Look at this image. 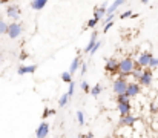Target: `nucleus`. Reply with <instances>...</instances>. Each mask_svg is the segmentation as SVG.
Masks as SVG:
<instances>
[{
    "mask_svg": "<svg viewBox=\"0 0 158 138\" xmlns=\"http://www.w3.org/2000/svg\"><path fill=\"white\" fill-rule=\"evenodd\" d=\"M127 95L132 98V97H137V95H140V92H141V85L138 83V82H129V86H127Z\"/></svg>",
    "mask_w": 158,
    "mask_h": 138,
    "instance_id": "nucleus-7",
    "label": "nucleus"
},
{
    "mask_svg": "<svg viewBox=\"0 0 158 138\" xmlns=\"http://www.w3.org/2000/svg\"><path fill=\"white\" fill-rule=\"evenodd\" d=\"M29 5H31V8L34 11H40V9H43L48 5V0H31Z\"/></svg>",
    "mask_w": 158,
    "mask_h": 138,
    "instance_id": "nucleus-14",
    "label": "nucleus"
},
{
    "mask_svg": "<svg viewBox=\"0 0 158 138\" xmlns=\"http://www.w3.org/2000/svg\"><path fill=\"white\" fill-rule=\"evenodd\" d=\"M117 109H118V114L121 117H124V115L131 114V103H120Z\"/></svg>",
    "mask_w": 158,
    "mask_h": 138,
    "instance_id": "nucleus-15",
    "label": "nucleus"
},
{
    "mask_svg": "<svg viewBox=\"0 0 158 138\" xmlns=\"http://www.w3.org/2000/svg\"><path fill=\"white\" fill-rule=\"evenodd\" d=\"M98 19H95V17H92V19H89L88 20V28H95L97 25H98Z\"/></svg>",
    "mask_w": 158,
    "mask_h": 138,
    "instance_id": "nucleus-24",
    "label": "nucleus"
},
{
    "mask_svg": "<svg viewBox=\"0 0 158 138\" xmlns=\"http://www.w3.org/2000/svg\"><path fill=\"white\" fill-rule=\"evenodd\" d=\"M151 0H141V3H149Z\"/></svg>",
    "mask_w": 158,
    "mask_h": 138,
    "instance_id": "nucleus-35",
    "label": "nucleus"
},
{
    "mask_svg": "<svg viewBox=\"0 0 158 138\" xmlns=\"http://www.w3.org/2000/svg\"><path fill=\"white\" fill-rule=\"evenodd\" d=\"M137 121H138V118H137V117H134V115L127 114V115L121 117V120H120V124H123V126H127V128H131V126H134V124H135Z\"/></svg>",
    "mask_w": 158,
    "mask_h": 138,
    "instance_id": "nucleus-11",
    "label": "nucleus"
},
{
    "mask_svg": "<svg viewBox=\"0 0 158 138\" xmlns=\"http://www.w3.org/2000/svg\"><path fill=\"white\" fill-rule=\"evenodd\" d=\"M77 123L80 126L85 124V114H83V111H77Z\"/></svg>",
    "mask_w": 158,
    "mask_h": 138,
    "instance_id": "nucleus-22",
    "label": "nucleus"
},
{
    "mask_svg": "<svg viewBox=\"0 0 158 138\" xmlns=\"http://www.w3.org/2000/svg\"><path fill=\"white\" fill-rule=\"evenodd\" d=\"M152 54L151 52H141L138 57H137V66H141V68H149V63L152 60Z\"/></svg>",
    "mask_w": 158,
    "mask_h": 138,
    "instance_id": "nucleus-4",
    "label": "nucleus"
},
{
    "mask_svg": "<svg viewBox=\"0 0 158 138\" xmlns=\"http://www.w3.org/2000/svg\"><path fill=\"white\" fill-rule=\"evenodd\" d=\"M149 68L151 69H157L158 68V57H152L151 63H149Z\"/></svg>",
    "mask_w": 158,
    "mask_h": 138,
    "instance_id": "nucleus-26",
    "label": "nucleus"
},
{
    "mask_svg": "<svg viewBox=\"0 0 158 138\" xmlns=\"http://www.w3.org/2000/svg\"><path fill=\"white\" fill-rule=\"evenodd\" d=\"M80 69H81V71H80V72H81V75H85V74L88 72V65H86V63H81Z\"/></svg>",
    "mask_w": 158,
    "mask_h": 138,
    "instance_id": "nucleus-32",
    "label": "nucleus"
},
{
    "mask_svg": "<svg viewBox=\"0 0 158 138\" xmlns=\"http://www.w3.org/2000/svg\"><path fill=\"white\" fill-rule=\"evenodd\" d=\"M6 15H8L11 20L19 22V19H20V8H19V6H8V8H6Z\"/></svg>",
    "mask_w": 158,
    "mask_h": 138,
    "instance_id": "nucleus-8",
    "label": "nucleus"
},
{
    "mask_svg": "<svg viewBox=\"0 0 158 138\" xmlns=\"http://www.w3.org/2000/svg\"><path fill=\"white\" fill-rule=\"evenodd\" d=\"M54 114H55V111H54V109H49V107H46V109H45V112H43V120H46V118H48L49 115H54Z\"/></svg>",
    "mask_w": 158,
    "mask_h": 138,
    "instance_id": "nucleus-28",
    "label": "nucleus"
},
{
    "mask_svg": "<svg viewBox=\"0 0 158 138\" xmlns=\"http://www.w3.org/2000/svg\"><path fill=\"white\" fill-rule=\"evenodd\" d=\"M135 65H137V61H134L131 57H126V58L120 60L118 61V77L127 78V75H131L132 71L135 69Z\"/></svg>",
    "mask_w": 158,
    "mask_h": 138,
    "instance_id": "nucleus-1",
    "label": "nucleus"
},
{
    "mask_svg": "<svg viewBox=\"0 0 158 138\" xmlns=\"http://www.w3.org/2000/svg\"><path fill=\"white\" fill-rule=\"evenodd\" d=\"M68 94H69L71 97L75 94V83H74V82H71V83H69V89H68Z\"/></svg>",
    "mask_w": 158,
    "mask_h": 138,
    "instance_id": "nucleus-30",
    "label": "nucleus"
},
{
    "mask_svg": "<svg viewBox=\"0 0 158 138\" xmlns=\"http://www.w3.org/2000/svg\"><path fill=\"white\" fill-rule=\"evenodd\" d=\"M69 98H71V95H69L68 92H64V94H63V95L60 97V100H58V106H60V107H64V106L68 104Z\"/></svg>",
    "mask_w": 158,
    "mask_h": 138,
    "instance_id": "nucleus-20",
    "label": "nucleus"
},
{
    "mask_svg": "<svg viewBox=\"0 0 158 138\" xmlns=\"http://www.w3.org/2000/svg\"><path fill=\"white\" fill-rule=\"evenodd\" d=\"M8 23L6 22H3V20H0V34H8Z\"/></svg>",
    "mask_w": 158,
    "mask_h": 138,
    "instance_id": "nucleus-23",
    "label": "nucleus"
},
{
    "mask_svg": "<svg viewBox=\"0 0 158 138\" xmlns=\"http://www.w3.org/2000/svg\"><path fill=\"white\" fill-rule=\"evenodd\" d=\"M49 135V124L48 121H42L35 129V138H46Z\"/></svg>",
    "mask_w": 158,
    "mask_h": 138,
    "instance_id": "nucleus-5",
    "label": "nucleus"
},
{
    "mask_svg": "<svg viewBox=\"0 0 158 138\" xmlns=\"http://www.w3.org/2000/svg\"><path fill=\"white\" fill-rule=\"evenodd\" d=\"M105 69L109 74H118V61L115 58H107Z\"/></svg>",
    "mask_w": 158,
    "mask_h": 138,
    "instance_id": "nucleus-9",
    "label": "nucleus"
},
{
    "mask_svg": "<svg viewBox=\"0 0 158 138\" xmlns=\"http://www.w3.org/2000/svg\"><path fill=\"white\" fill-rule=\"evenodd\" d=\"M129 101H131V97L127 95V92L117 95V103H118V104H120V103H129Z\"/></svg>",
    "mask_w": 158,
    "mask_h": 138,
    "instance_id": "nucleus-19",
    "label": "nucleus"
},
{
    "mask_svg": "<svg viewBox=\"0 0 158 138\" xmlns=\"http://www.w3.org/2000/svg\"><path fill=\"white\" fill-rule=\"evenodd\" d=\"M143 72H144V68H141V66H137V68L132 71V74H131V75L134 77V80H137V82H138V80L141 78Z\"/></svg>",
    "mask_w": 158,
    "mask_h": 138,
    "instance_id": "nucleus-17",
    "label": "nucleus"
},
{
    "mask_svg": "<svg viewBox=\"0 0 158 138\" xmlns=\"http://www.w3.org/2000/svg\"><path fill=\"white\" fill-rule=\"evenodd\" d=\"M80 88H81V91H83V92H89V91H91V88H89V83H88V82H85V80L80 83Z\"/></svg>",
    "mask_w": 158,
    "mask_h": 138,
    "instance_id": "nucleus-27",
    "label": "nucleus"
},
{
    "mask_svg": "<svg viewBox=\"0 0 158 138\" xmlns=\"http://www.w3.org/2000/svg\"><path fill=\"white\" fill-rule=\"evenodd\" d=\"M97 36H98V32H97V31H94V32H92V36H91V39H89V43L85 46V49H83V52H85V54H91L92 48H94L95 43L98 42V40H97Z\"/></svg>",
    "mask_w": 158,
    "mask_h": 138,
    "instance_id": "nucleus-12",
    "label": "nucleus"
},
{
    "mask_svg": "<svg viewBox=\"0 0 158 138\" xmlns=\"http://www.w3.org/2000/svg\"><path fill=\"white\" fill-rule=\"evenodd\" d=\"M60 77H61V80H63L64 83H68V85L72 82V74H71V71H64V72H61Z\"/></svg>",
    "mask_w": 158,
    "mask_h": 138,
    "instance_id": "nucleus-21",
    "label": "nucleus"
},
{
    "mask_svg": "<svg viewBox=\"0 0 158 138\" xmlns=\"http://www.w3.org/2000/svg\"><path fill=\"white\" fill-rule=\"evenodd\" d=\"M8 2H12V0H0V3H8Z\"/></svg>",
    "mask_w": 158,
    "mask_h": 138,
    "instance_id": "nucleus-34",
    "label": "nucleus"
},
{
    "mask_svg": "<svg viewBox=\"0 0 158 138\" xmlns=\"http://www.w3.org/2000/svg\"><path fill=\"white\" fill-rule=\"evenodd\" d=\"M132 14H134V12H132V9H127V11H124V12H121V14H120V19H121V20H124V19H127V17H132Z\"/></svg>",
    "mask_w": 158,
    "mask_h": 138,
    "instance_id": "nucleus-25",
    "label": "nucleus"
},
{
    "mask_svg": "<svg viewBox=\"0 0 158 138\" xmlns=\"http://www.w3.org/2000/svg\"><path fill=\"white\" fill-rule=\"evenodd\" d=\"M78 138H83V135H80V137H78Z\"/></svg>",
    "mask_w": 158,
    "mask_h": 138,
    "instance_id": "nucleus-38",
    "label": "nucleus"
},
{
    "mask_svg": "<svg viewBox=\"0 0 158 138\" xmlns=\"http://www.w3.org/2000/svg\"><path fill=\"white\" fill-rule=\"evenodd\" d=\"M22 32H23L22 23H19V22L9 23V26H8V37L9 39H19L22 36Z\"/></svg>",
    "mask_w": 158,
    "mask_h": 138,
    "instance_id": "nucleus-3",
    "label": "nucleus"
},
{
    "mask_svg": "<svg viewBox=\"0 0 158 138\" xmlns=\"http://www.w3.org/2000/svg\"><path fill=\"white\" fill-rule=\"evenodd\" d=\"M37 71V65H28V66H20L17 74L19 75H26V74H34Z\"/></svg>",
    "mask_w": 158,
    "mask_h": 138,
    "instance_id": "nucleus-13",
    "label": "nucleus"
},
{
    "mask_svg": "<svg viewBox=\"0 0 158 138\" xmlns=\"http://www.w3.org/2000/svg\"><path fill=\"white\" fill-rule=\"evenodd\" d=\"M0 63H2V55H0Z\"/></svg>",
    "mask_w": 158,
    "mask_h": 138,
    "instance_id": "nucleus-37",
    "label": "nucleus"
},
{
    "mask_svg": "<svg viewBox=\"0 0 158 138\" xmlns=\"http://www.w3.org/2000/svg\"><path fill=\"white\" fill-rule=\"evenodd\" d=\"M83 138H92V134L89 132V134H86V135H83Z\"/></svg>",
    "mask_w": 158,
    "mask_h": 138,
    "instance_id": "nucleus-33",
    "label": "nucleus"
},
{
    "mask_svg": "<svg viewBox=\"0 0 158 138\" xmlns=\"http://www.w3.org/2000/svg\"><path fill=\"white\" fill-rule=\"evenodd\" d=\"M102 45H103V42H100V40H98V42L95 43V46L92 48V51H91V55H95V52H97V51L102 48Z\"/></svg>",
    "mask_w": 158,
    "mask_h": 138,
    "instance_id": "nucleus-29",
    "label": "nucleus"
},
{
    "mask_svg": "<svg viewBox=\"0 0 158 138\" xmlns=\"http://www.w3.org/2000/svg\"><path fill=\"white\" fill-rule=\"evenodd\" d=\"M112 26H114V22H112V20H110V22H106L105 26H103V32H107Z\"/></svg>",
    "mask_w": 158,
    "mask_h": 138,
    "instance_id": "nucleus-31",
    "label": "nucleus"
},
{
    "mask_svg": "<svg viewBox=\"0 0 158 138\" xmlns=\"http://www.w3.org/2000/svg\"><path fill=\"white\" fill-rule=\"evenodd\" d=\"M152 80H154V74H152V71L149 68V69H144V72H143L141 78L138 80V83L141 86H151L152 85Z\"/></svg>",
    "mask_w": 158,
    "mask_h": 138,
    "instance_id": "nucleus-6",
    "label": "nucleus"
},
{
    "mask_svg": "<svg viewBox=\"0 0 158 138\" xmlns=\"http://www.w3.org/2000/svg\"><path fill=\"white\" fill-rule=\"evenodd\" d=\"M81 66V61H80V57L77 55L74 60H72V63H71V66H69V71H71V74L74 75L77 71H78V68Z\"/></svg>",
    "mask_w": 158,
    "mask_h": 138,
    "instance_id": "nucleus-16",
    "label": "nucleus"
},
{
    "mask_svg": "<svg viewBox=\"0 0 158 138\" xmlns=\"http://www.w3.org/2000/svg\"><path fill=\"white\" fill-rule=\"evenodd\" d=\"M106 15H107V3H103L102 6H97L94 9V17L98 19V20H103Z\"/></svg>",
    "mask_w": 158,
    "mask_h": 138,
    "instance_id": "nucleus-10",
    "label": "nucleus"
},
{
    "mask_svg": "<svg viewBox=\"0 0 158 138\" xmlns=\"http://www.w3.org/2000/svg\"><path fill=\"white\" fill-rule=\"evenodd\" d=\"M127 86H129L127 78L118 77V78H115L114 83H112V91L115 92L117 95H118V94H124V92L127 91Z\"/></svg>",
    "mask_w": 158,
    "mask_h": 138,
    "instance_id": "nucleus-2",
    "label": "nucleus"
},
{
    "mask_svg": "<svg viewBox=\"0 0 158 138\" xmlns=\"http://www.w3.org/2000/svg\"><path fill=\"white\" fill-rule=\"evenodd\" d=\"M106 138H117V137H106Z\"/></svg>",
    "mask_w": 158,
    "mask_h": 138,
    "instance_id": "nucleus-36",
    "label": "nucleus"
},
{
    "mask_svg": "<svg viewBox=\"0 0 158 138\" xmlns=\"http://www.w3.org/2000/svg\"><path fill=\"white\" fill-rule=\"evenodd\" d=\"M102 91H103L102 85H100V83H97L95 86H92V88H91V91H89V94H91L92 97H98V95L102 94Z\"/></svg>",
    "mask_w": 158,
    "mask_h": 138,
    "instance_id": "nucleus-18",
    "label": "nucleus"
}]
</instances>
